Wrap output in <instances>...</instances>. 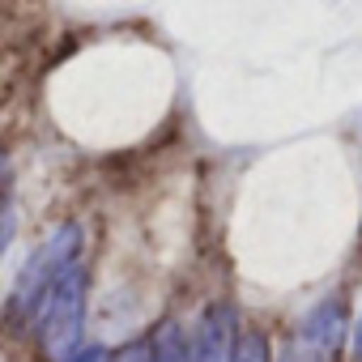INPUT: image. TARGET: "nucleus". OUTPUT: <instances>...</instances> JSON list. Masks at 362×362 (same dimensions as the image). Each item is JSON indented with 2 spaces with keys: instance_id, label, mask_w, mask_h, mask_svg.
Wrapping results in <instances>:
<instances>
[{
  "instance_id": "obj_1",
  "label": "nucleus",
  "mask_w": 362,
  "mask_h": 362,
  "mask_svg": "<svg viewBox=\"0 0 362 362\" xmlns=\"http://www.w3.org/2000/svg\"><path fill=\"white\" fill-rule=\"evenodd\" d=\"M86 294H90V273H86V260L77 252L56 269V277L47 281V290L35 307V320H30V332L47 358L77 354V341L86 328Z\"/></svg>"
},
{
  "instance_id": "obj_2",
  "label": "nucleus",
  "mask_w": 362,
  "mask_h": 362,
  "mask_svg": "<svg viewBox=\"0 0 362 362\" xmlns=\"http://www.w3.org/2000/svg\"><path fill=\"white\" fill-rule=\"evenodd\" d=\"M77 252H81V230H77L73 222L56 226L52 239L30 256V264L22 269V277H18V286H13V294H9V324H13V328L35 320V307H39L47 281H52L56 269H60L69 256H77Z\"/></svg>"
},
{
  "instance_id": "obj_3",
  "label": "nucleus",
  "mask_w": 362,
  "mask_h": 362,
  "mask_svg": "<svg viewBox=\"0 0 362 362\" xmlns=\"http://www.w3.org/2000/svg\"><path fill=\"white\" fill-rule=\"evenodd\" d=\"M341 341H345V303L328 294L294 324L277 362H341Z\"/></svg>"
},
{
  "instance_id": "obj_4",
  "label": "nucleus",
  "mask_w": 362,
  "mask_h": 362,
  "mask_svg": "<svg viewBox=\"0 0 362 362\" xmlns=\"http://www.w3.org/2000/svg\"><path fill=\"white\" fill-rule=\"evenodd\" d=\"M239 345V315L226 303L201 311L197 328L188 332V362H230Z\"/></svg>"
},
{
  "instance_id": "obj_5",
  "label": "nucleus",
  "mask_w": 362,
  "mask_h": 362,
  "mask_svg": "<svg viewBox=\"0 0 362 362\" xmlns=\"http://www.w3.org/2000/svg\"><path fill=\"white\" fill-rule=\"evenodd\" d=\"M115 362H188V337L175 320H162L145 341L128 345Z\"/></svg>"
},
{
  "instance_id": "obj_6",
  "label": "nucleus",
  "mask_w": 362,
  "mask_h": 362,
  "mask_svg": "<svg viewBox=\"0 0 362 362\" xmlns=\"http://www.w3.org/2000/svg\"><path fill=\"white\" fill-rule=\"evenodd\" d=\"M230 362H269V341H264V332H243Z\"/></svg>"
},
{
  "instance_id": "obj_7",
  "label": "nucleus",
  "mask_w": 362,
  "mask_h": 362,
  "mask_svg": "<svg viewBox=\"0 0 362 362\" xmlns=\"http://www.w3.org/2000/svg\"><path fill=\"white\" fill-rule=\"evenodd\" d=\"M64 362H111L107 358V349L103 345H86V349H77L73 358H64Z\"/></svg>"
},
{
  "instance_id": "obj_8",
  "label": "nucleus",
  "mask_w": 362,
  "mask_h": 362,
  "mask_svg": "<svg viewBox=\"0 0 362 362\" xmlns=\"http://www.w3.org/2000/svg\"><path fill=\"white\" fill-rule=\"evenodd\" d=\"M354 358L362 362V324H358V341H354Z\"/></svg>"
}]
</instances>
